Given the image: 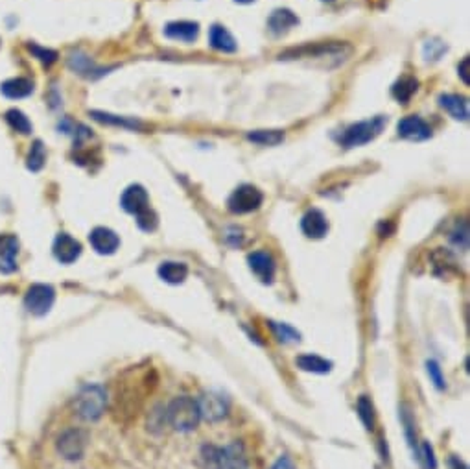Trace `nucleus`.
<instances>
[{
	"label": "nucleus",
	"mask_w": 470,
	"mask_h": 469,
	"mask_svg": "<svg viewBox=\"0 0 470 469\" xmlns=\"http://www.w3.org/2000/svg\"><path fill=\"white\" fill-rule=\"evenodd\" d=\"M201 458L205 462L207 469H247L244 447L238 442L229 447L207 445L203 447Z\"/></svg>",
	"instance_id": "1"
},
{
	"label": "nucleus",
	"mask_w": 470,
	"mask_h": 469,
	"mask_svg": "<svg viewBox=\"0 0 470 469\" xmlns=\"http://www.w3.org/2000/svg\"><path fill=\"white\" fill-rule=\"evenodd\" d=\"M167 420L176 430L181 432H188L194 430L200 423L201 416L200 409H197V401H194L188 395H181L171 401L167 409Z\"/></svg>",
	"instance_id": "2"
},
{
	"label": "nucleus",
	"mask_w": 470,
	"mask_h": 469,
	"mask_svg": "<svg viewBox=\"0 0 470 469\" xmlns=\"http://www.w3.org/2000/svg\"><path fill=\"white\" fill-rule=\"evenodd\" d=\"M387 119L378 115L371 120H362V122H356L353 126H348L345 129V134L341 137V144L345 148H356V146H363V144L371 143L378 135L382 134L384 128H386Z\"/></svg>",
	"instance_id": "3"
},
{
	"label": "nucleus",
	"mask_w": 470,
	"mask_h": 469,
	"mask_svg": "<svg viewBox=\"0 0 470 469\" xmlns=\"http://www.w3.org/2000/svg\"><path fill=\"white\" fill-rule=\"evenodd\" d=\"M107 405V395L100 386H85L76 397V412L79 418L87 421H96L102 418L103 410Z\"/></svg>",
	"instance_id": "4"
},
{
	"label": "nucleus",
	"mask_w": 470,
	"mask_h": 469,
	"mask_svg": "<svg viewBox=\"0 0 470 469\" xmlns=\"http://www.w3.org/2000/svg\"><path fill=\"white\" fill-rule=\"evenodd\" d=\"M262 200H264V196L259 188L253 187V185H240L238 188H235V193L230 194L229 200H227V207L235 214H245V212L256 211L262 205Z\"/></svg>",
	"instance_id": "5"
},
{
	"label": "nucleus",
	"mask_w": 470,
	"mask_h": 469,
	"mask_svg": "<svg viewBox=\"0 0 470 469\" xmlns=\"http://www.w3.org/2000/svg\"><path fill=\"white\" fill-rule=\"evenodd\" d=\"M56 300V290L50 285H32L25 296V307L34 316H44L52 309Z\"/></svg>",
	"instance_id": "6"
},
{
	"label": "nucleus",
	"mask_w": 470,
	"mask_h": 469,
	"mask_svg": "<svg viewBox=\"0 0 470 469\" xmlns=\"http://www.w3.org/2000/svg\"><path fill=\"white\" fill-rule=\"evenodd\" d=\"M87 449V435L81 429H69L58 438V451L65 460L76 462Z\"/></svg>",
	"instance_id": "7"
},
{
	"label": "nucleus",
	"mask_w": 470,
	"mask_h": 469,
	"mask_svg": "<svg viewBox=\"0 0 470 469\" xmlns=\"http://www.w3.org/2000/svg\"><path fill=\"white\" fill-rule=\"evenodd\" d=\"M197 409H200V416L205 418L207 421H220L227 416L229 405L227 401L216 392H205L197 401Z\"/></svg>",
	"instance_id": "8"
},
{
	"label": "nucleus",
	"mask_w": 470,
	"mask_h": 469,
	"mask_svg": "<svg viewBox=\"0 0 470 469\" xmlns=\"http://www.w3.org/2000/svg\"><path fill=\"white\" fill-rule=\"evenodd\" d=\"M120 205L126 212L129 214H141L146 209H150V196H148V191L143 185H129L126 191L122 193L120 198Z\"/></svg>",
	"instance_id": "9"
},
{
	"label": "nucleus",
	"mask_w": 470,
	"mask_h": 469,
	"mask_svg": "<svg viewBox=\"0 0 470 469\" xmlns=\"http://www.w3.org/2000/svg\"><path fill=\"white\" fill-rule=\"evenodd\" d=\"M325 56H343L341 43H327V45L315 46H301V49H292L285 54H280V60H297V58H325Z\"/></svg>",
	"instance_id": "10"
},
{
	"label": "nucleus",
	"mask_w": 470,
	"mask_h": 469,
	"mask_svg": "<svg viewBox=\"0 0 470 469\" xmlns=\"http://www.w3.org/2000/svg\"><path fill=\"white\" fill-rule=\"evenodd\" d=\"M89 243H91L94 252L100 253V255H113L120 246V238L109 227H94L89 235Z\"/></svg>",
	"instance_id": "11"
},
{
	"label": "nucleus",
	"mask_w": 470,
	"mask_h": 469,
	"mask_svg": "<svg viewBox=\"0 0 470 469\" xmlns=\"http://www.w3.org/2000/svg\"><path fill=\"white\" fill-rule=\"evenodd\" d=\"M52 252L61 264H72L81 255V244L67 233H59L54 240V246H52Z\"/></svg>",
	"instance_id": "12"
},
{
	"label": "nucleus",
	"mask_w": 470,
	"mask_h": 469,
	"mask_svg": "<svg viewBox=\"0 0 470 469\" xmlns=\"http://www.w3.org/2000/svg\"><path fill=\"white\" fill-rule=\"evenodd\" d=\"M19 238L15 235H0V274L10 276L17 270Z\"/></svg>",
	"instance_id": "13"
},
{
	"label": "nucleus",
	"mask_w": 470,
	"mask_h": 469,
	"mask_svg": "<svg viewBox=\"0 0 470 469\" xmlns=\"http://www.w3.org/2000/svg\"><path fill=\"white\" fill-rule=\"evenodd\" d=\"M397 129L402 139H410V141H426L431 137V128L417 115L402 119Z\"/></svg>",
	"instance_id": "14"
},
{
	"label": "nucleus",
	"mask_w": 470,
	"mask_h": 469,
	"mask_svg": "<svg viewBox=\"0 0 470 469\" xmlns=\"http://www.w3.org/2000/svg\"><path fill=\"white\" fill-rule=\"evenodd\" d=\"M251 272L262 283H271L275 277V261L268 252H253L247 257Z\"/></svg>",
	"instance_id": "15"
},
{
	"label": "nucleus",
	"mask_w": 470,
	"mask_h": 469,
	"mask_svg": "<svg viewBox=\"0 0 470 469\" xmlns=\"http://www.w3.org/2000/svg\"><path fill=\"white\" fill-rule=\"evenodd\" d=\"M301 229L308 238H323L328 231V220L319 209H310L301 220Z\"/></svg>",
	"instance_id": "16"
},
{
	"label": "nucleus",
	"mask_w": 470,
	"mask_h": 469,
	"mask_svg": "<svg viewBox=\"0 0 470 469\" xmlns=\"http://www.w3.org/2000/svg\"><path fill=\"white\" fill-rule=\"evenodd\" d=\"M164 35L168 39L183 41V43H192L197 39L200 35V25L192 23V20H176V23H168L164 26Z\"/></svg>",
	"instance_id": "17"
},
{
	"label": "nucleus",
	"mask_w": 470,
	"mask_h": 469,
	"mask_svg": "<svg viewBox=\"0 0 470 469\" xmlns=\"http://www.w3.org/2000/svg\"><path fill=\"white\" fill-rule=\"evenodd\" d=\"M0 93L10 100L26 98V96H30V94L34 93V82L30 78H25V76L10 78L6 79L4 84H0Z\"/></svg>",
	"instance_id": "18"
},
{
	"label": "nucleus",
	"mask_w": 470,
	"mask_h": 469,
	"mask_svg": "<svg viewBox=\"0 0 470 469\" xmlns=\"http://www.w3.org/2000/svg\"><path fill=\"white\" fill-rule=\"evenodd\" d=\"M295 25H299V19L295 15L292 10H286V8H280V10H275L271 13V17L268 19V28L273 32L275 35H282L294 28Z\"/></svg>",
	"instance_id": "19"
},
{
	"label": "nucleus",
	"mask_w": 470,
	"mask_h": 469,
	"mask_svg": "<svg viewBox=\"0 0 470 469\" xmlns=\"http://www.w3.org/2000/svg\"><path fill=\"white\" fill-rule=\"evenodd\" d=\"M439 104L456 120H469V100L459 94H441Z\"/></svg>",
	"instance_id": "20"
},
{
	"label": "nucleus",
	"mask_w": 470,
	"mask_h": 469,
	"mask_svg": "<svg viewBox=\"0 0 470 469\" xmlns=\"http://www.w3.org/2000/svg\"><path fill=\"white\" fill-rule=\"evenodd\" d=\"M67 63H69V67L74 70V72H78V75L81 76H87V78H98V76H102L103 72H105L103 69L96 67V65L91 61V58H87V56L81 54V52H72V54L69 56Z\"/></svg>",
	"instance_id": "21"
},
{
	"label": "nucleus",
	"mask_w": 470,
	"mask_h": 469,
	"mask_svg": "<svg viewBox=\"0 0 470 469\" xmlns=\"http://www.w3.org/2000/svg\"><path fill=\"white\" fill-rule=\"evenodd\" d=\"M209 41H211V46L214 50H220V52H235L236 50V41L235 37L229 34L226 26L214 25L209 32Z\"/></svg>",
	"instance_id": "22"
},
{
	"label": "nucleus",
	"mask_w": 470,
	"mask_h": 469,
	"mask_svg": "<svg viewBox=\"0 0 470 469\" xmlns=\"http://www.w3.org/2000/svg\"><path fill=\"white\" fill-rule=\"evenodd\" d=\"M186 276H188V266L185 262L167 261L159 266V277L162 281L170 283V285H179V283L185 281Z\"/></svg>",
	"instance_id": "23"
},
{
	"label": "nucleus",
	"mask_w": 470,
	"mask_h": 469,
	"mask_svg": "<svg viewBox=\"0 0 470 469\" xmlns=\"http://www.w3.org/2000/svg\"><path fill=\"white\" fill-rule=\"evenodd\" d=\"M91 117L94 120H98L102 124H109V126H118V128H126V129H141L143 128V122L135 119H128V117H118V115L111 113H103V111H91Z\"/></svg>",
	"instance_id": "24"
},
{
	"label": "nucleus",
	"mask_w": 470,
	"mask_h": 469,
	"mask_svg": "<svg viewBox=\"0 0 470 469\" xmlns=\"http://www.w3.org/2000/svg\"><path fill=\"white\" fill-rule=\"evenodd\" d=\"M295 364L299 366L303 371H312V373H328L332 370V362L325 361L318 355H301L297 356Z\"/></svg>",
	"instance_id": "25"
},
{
	"label": "nucleus",
	"mask_w": 470,
	"mask_h": 469,
	"mask_svg": "<svg viewBox=\"0 0 470 469\" xmlns=\"http://www.w3.org/2000/svg\"><path fill=\"white\" fill-rule=\"evenodd\" d=\"M251 143H256L260 146H277L285 141V131L280 129H256L247 134Z\"/></svg>",
	"instance_id": "26"
},
{
	"label": "nucleus",
	"mask_w": 470,
	"mask_h": 469,
	"mask_svg": "<svg viewBox=\"0 0 470 469\" xmlns=\"http://www.w3.org/2000/svg\"><path fill=\"white\" fill-rule=\"evenodd\" d=\"M6 122L10 124V128L13 129V131H17V134L20 135H30L32 134V129H34L30 119L20 111V109L15 108L8 109V111H6Z\"/></svg>",
	"instance_id": "27"
},
{
	"label": "nucleus",
	"mask_w": 470,
	"mask_h": 469,
	"mask_svg": "<svg viewBox=\"0 0 470 469\" xmlns=\"http://www.w3.org/2000/svg\"><path fill=\"white\" fill-rule=\"evenodd\" d=\"M417 89H419V82H417L415 78L406 76V78H400L397 84L393 85L391 93L398 102L406 104V102H410V98H412L413 94L417 93Z\"/></svg>",
	"instance_id": "28"
},
{
	"label": "nucleus",
	"mask_w": 470,
	"mask_h": 469,
	"mask_svg": "<svg viewBox=\"0 0 470 469\" xmlns=\"http://www.w3.org/2000/svg\"><path fill=\"white\" fill-rule=\"evenodd\" d=\"M44 163H46V150H44L43 141H34L26 155V167L32 172H39Z\"/></svg>",
	"instance_id": "29"
},
{
	"label": "nucleus",
	"mask_w": 470,
	"mask_h": 469,
	"mask_svg": "<svg viewBox=\"0 0 470 469\" xmlns=\"http://www.w3.org/2000/svg\"><path fill=\"white\" fill-rule=\"evenodd\" d=\"M26 49H28V52L34 56L35 60H39L41 63L46 65V67H50V65L58 61V52H56V50L44 49V46H39L37 43H32V41L26 45Z\"/></svg>",
	"instance_id": "30"
},
{
	"label": "nucleus",
	"mask_w": 470,
	"mask_h": 469,
	"mask_svg": "<svg viewBox=\"0 0 470 469\" xmlns=\"http://www.w3.org/2000/svg\"><path fill=\"white\" fill-rule=\"evenodd\" d=\"M356 409L360 420H362L363 425H365V429L367 430L374 429V409H372V403L365 397V395H362V397L358 399Z\"/></svg>",
	"instance_id": "31"
},
{
	"label": "nucleus",
	"mask_w": 470,
	"mask_h": 469,
	"mask_svg": "<svg viewBox=\"0 0 470 469\" xmlns=\"http://www.w3.org/2000/svg\"><path fill=\"white\" fill-rule=\"evenodd\" d=\"M422 52H424V60L426 61H437L446 52V45L445 43H441V41H436V39L426 41Z\"/></svg>",
	"instance_id": "32"
},
{
	"label": "nucleus",
	"mask_w": 470,
	"mask_h": 469,
	"mask_svg": "<svg viewBox=\"0 0 470 469\" xmlns=\"http://www.w3.org/2000/svg\"><path fill=\"white\" fill-rule=\"evenodd\" d=\"M271 329H273V333L277 335V338L279 340H285V342H297L299 340V333L294 331L292 327H288L286 323H277V321H270Z\"/></svg>",
	"instance_id": "33"
},
{
	"label": "nucleus",
	"mask_w": 470,
	"mask_h": 469,
	"mask_svg": "<svg viewBox=\"0 0 470 469\" xmlns=\"http://www.w3.org/2000/svg\"><path fill=\"white\" fill-rule=\"evenodd\" d=\"M137 224L143 231H155L157 226H159V218L152 209H146L144 212L137 214Z\"/></svg>",
	"instance_id": "34"
},
{
	"label": "nucleus",
	"mask_w": 470,
	"mask_h": 469,
	"mask_svg": "<svg viewBox=\"0 0 470 469\" xmlns=\"http://www.w3.org/2000/svg\"><path fill=\"white\" fill-rule=\"evenodd\" d=\"M426 370H428V375H430V380L436 385V388H439V390H443L446 386V380H445V375H443L441 368H439V364H437L436 361H430L426 364Z\"/></svg>",
	"instance_id": "35"
},
{
	"label": "nucleus",
	"mask_w": 470,
	"mask_h": 469,
	"mask_svg": "<svg viewBox=\"0 0 470 469\" xmlns=\"http://www.w3.org/2000/svg\"><path fill=\"white\" fill-rule=\"evenodd\" d=\"M422 458H424V462H426L428 469H436L437 468L436 456H433V451H431L430 444H422Z\"/></svg>",
	"instance_id": "36"
},
{
	"label": "nucleus",
	"mask_w": 470,
	"mask_h": 469,
	"mask_svg": "<svg viewBox=\"0 0 470 469\" xmlns=\"http://www.w3.org/2000/svg\"><path fill=\"white\" fill-rule=\"evenodd\" d=\"M457 72H459V78L465 82V85H470V58L466 56L465 60L461 61L459 67H457Z\"/></svg>",
	"instance_id": "37"
},
{
	"label": "nucleus",
	"mask_w": 470,
	"mask_h": 469,
	"mask_svg": "<svg viewBox=\"0 0 470 469\" xmlns=\"http://www.w3.org/2000/svg\"><path fill=\"white\" fill-rule=\"evenodd\" d=\"M271 469H295V465L294 462H292V458L285 454V456H280V458L275 462V465Z\"/></svg>",
	"instance_id": "38"
},
{
	"label": "nucleus",
	"mask_w": 470,
	"mask_h": 469,
	"mask_svg": "<svg viewBox=\"0 0 470 469\" xmlns=\"http://www.w3.org/2000/svg\"><path fill=\"white\" fill-rule=\"evenodd\" d=\"M452 469H466V465L463 464V462H461V460H457V458H452Z\"/></svg>",
	"instance_id": "39"
},
{
	"label": "nucleus",
	"mask_w": 470,
	"mask_h": 469,
	"mask_svg": "<svg viewBox=\"0 0 470 469\" xmlns=\"http://www.w3.org/2000/svg\"><path fill=\"white\" fill-rule=\"evenodd\" d=\"M238 4H251V2H255V0H235Z\"/></svg>",
	"instance_id": "40"
},
{
	"label": "nucleus",
	"mask_w": 470,
	"mask_h": 469,
	"mask_svg": "<svg viewBox=\"0 0 470 469\" xmlns=\"http://www.w3.org/2000/svg\"><path fill=\"white\" fill-rule=\"evenodd\" d=\"M323 2H332V0H323Z\"/></svg>",
	"instance_id": "41"
}]
</instances>
